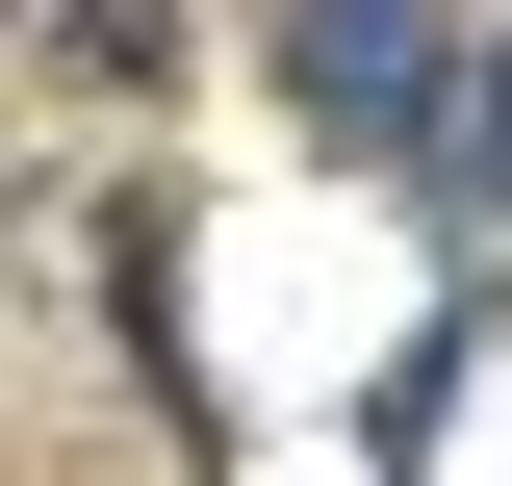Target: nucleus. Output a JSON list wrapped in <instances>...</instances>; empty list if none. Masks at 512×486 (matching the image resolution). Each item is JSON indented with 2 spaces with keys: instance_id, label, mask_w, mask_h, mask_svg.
Listing matches in <instances>:
<instances>
[{
  "instance_id": "f257e3e1",
  "label": "nucleus",
  "mask_w": 512,
  "mask_h": 486,
  "mask_svg": "<svg viewBox=\"0 0 512 486\" xmlns=\"http://www.w3.org/2000/svg\"><path fill=\"white\" fill-rule=\"evenodd\" d=\"M282 103L333 128V154H461V0H282Z\"/></svg>"
},
{
  "instance_id": "f03ea898",
  "label": "nucleus",
  "mask_w": 512,
  "mask_h": 486,
  "mask_svg": "<svg viewBox=\"0 0 512 486\" xmlns=\"http://www.w3.org/2000/svg\"><path fill=\"white\" fill-rule=\"evenodd\" d=\"M52 52L77 77H154V0H52Z\"/></svg>"
},
{
  "instance_id": "7ed1b4c3",
  "label": "nucleus",
  "mask_w": 512,
  "mask_h": 486,
  "mask_svg": "<svg viewBox=\"0 0 512 486\" xmlns=\"http://www.w3.org/2000/svg\"><path fill=\"white\" fill-rule=\"evenodd\" d=\"M461 154H487V180H512V77H487V103H461Z\"/></svg>"
}]
</instances>
